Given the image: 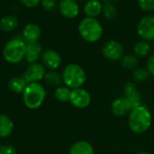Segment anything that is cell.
I'll return each mask as SVG.
<instances>
[{
    "label": "cell",
    "mask_w": 154,
    "mask_h": 154,
    "mask_svg": "<svg viewBox=\"0 0 154 154\" xmlns=\"http://www.w3.org/2000/svg\"><path fill=\"white\" fill-rule=\"evenodd\" d=\"M152 122V116L149 110L145 105H139L133 107L129 114L128 123L129 127L136 134H142L146 132Z\"/></svg>",
    "instance_id": "obj_1"
},
{
    "label": "cell",
    "mask_w": 154,
    "mask_h": 154,
    "mask_svg": "<svg viewBox=\"0 0 154 154\" xmlns=\"http://www.w3.org/2000/svg\"><path fill=\"white\" fill-rule=\"evenodd\" d=\"M62 78L63 84L67 87L73 90L82 88L86 81V73L83 67H81L79 64L70 63L63 69Z\"/></svg>",
    "instance_id": "obj_2"
},
{
    "label": "cell",
    "mask_w": 154,
    "mask_h": 154,
    "mask_svg": "<svg viewBox=\"0 0 154 154\" xmlns=\"http://www.w3.org/2000/svg\"><path fill=\"white\" fill-rule=\"evenodd\" d=\"M45 95L46 93L42 85L39 83H31L27 85L23 93V101L27 108L35 110L43 104Z\"/></svg>",
    "instance_id": "obj_3"
},
{
    "label": "cell",
    "mask_w": 154,
    "mask_h": 154,
    "mask_svg": "<svg viewBox=\"0 0 154 154\" xmlns=\"http://www.w3.org/2000/svg\"><path fill=\"white\" fill-rule=\"evenodd\" d=\"M26 42L19 37L9 40L3 49V56L5 60L10 63H17L26 57Z\"/></svg>",
    "instance_id": "obj_4"
},
{
    "label": "cell",
    "mask_w": 154,
    "mask_h": 154,
    "mask_svg": "<svg viewBox=\"0 0 154 154\" xmlns=\"http://www.w3.org/2000/svg\"><path fill=\"white\" fill-rule=\"evenodd\" d=\"M79 33L84 40L89 43H95L103 35L101 24L94 17H85L79 24Z\"/></svg>",
    "instance_id": "obj_5"
},
{
    "label": "cell",
    "mask_w": 154,
    "mask_h": 154,
    "mask_svg": "<svg viewBox=\"0 0 154 154\" xmlns=\"http://www.w3.org/2000/svg\"><path fill=\"white\" fill-rule=\"evenodd\" d=\"M91 94L84 88H77L72 90L70 103L77 109H85L91 103Z\"/></svg>",
    "instance_id": "obj_6"
},
{
    "label": "cell",
    "mask_w": 154,
    "mask_h": 154,
    "mask_svg": "<svg viewBox=\"0 0 154 154\" xmlns=\"http://www.w3.org/2000/svg\"><path fill=\"white\" fill-rule=\"evenodd\" d=\"M137 32L144 41L154 40V17H143L138 24Z\"/></svg>",
    "instance_id": "obj_7"
},
{
    "label": "cell",
    "mask_w": 154,
    "mask_h": 154,
    "mask_svg": "<svg viewBox=\"0 0 154 154\" xmlns=\"http://www.w3.org/2000/svg\"><path fill=\"white\" fill-rule=\"evenodd\" d=\"M123 46L115 40H111L104 44L102 49L103 56L110 61H118L123 57Z\"/></svg>",
    "instance_id": "obj_8"
},
{
    "label": "cell",
    "mask_w": 154,
    "mask_h": 154,
    "mask_svg": "<svg viewBox=\"0 0 154 154\" xmlns=\"http://www.w3.org/2000/svg\"><path fill=\"white\" fill-rule=\"evenodd\" d=\"M45 76V69L42 63H31L25 72L24 77L28 84L38 83Z\"/></svg>",
    "instance_id": "obj_9"
},
{
    "label": "cell",
    "mask_w": 154,
    "mask_h": 154,
    "mask_svg": "<svg viewBox=\"0 0 154 154\" xmlns=\"http://www.w3.org/2000/svg\"><path fill=\"white\" fill-rule=\"evenodd\" d=\"M133 106L126 97H119L115 99L111 106L112 112L115 116L122 117L130 114Z\"/></svg>",
    "instance_id": "obj_10"
},
{
    "label": "cell",
    "mask_w": 154,
    "mask_h": 154,
    "mask_svg": "<svg viewBox=\"0 0 154 154\" xmlns=\"http://www.w3.org/2000/svg\"><path fill=\"white\" fill-rule=\"evenodd\" d=\"M61 14L69 19L76 17L79 14V7L74 0H62L59 5Z\"/></svg>",
    "instance_id": "obj_11"
},
{
    "label": "cell",
    "mask_w": 154,
    "mask_h": 154,
    "mask_svg": "<svg viewBox=\"0 0 154 154\" xmlns=\"http://www.w3.org/2000/svg\"><path fill=\"white\" fill-rule=\"evenodd\" d=\"M42 61L43 63L51 70L57 69L62 63L61 55L54 50L48 49L45 51L42 54Z\"/></svg>",
    "instance_id": "obj_12"
},
{
    "label": "cell",
    "mask_w": 154,
    "mask_h": 154,
    "mask_svg": "<svg viewBox=\"0 0 154 154\" xmlns=\"http://www.w3.org/2000/svg\"><path fill=\"white\" fill-rule=\"evenodd\" d=\"M125 97L131 102L133 107L139 106L141 104V95L136 86L132 82H128L123 88Z\"/></svg>",
    "instance_id": "obj_13"
},
{
    "label": "cell",
    "mask_w": 154,
    "mask_h": 154,
    "mask_svg": "<svg viewBox=\"0 0 154 154\" xmlns=\"http://www.w3.org/2000/svg\"><path fill=\"white\" fill-rule=\"evenodd\" d=\"M41 36V29L36 24H28L23 31V40L27 44L36 43Z\"/></svg>",
    "instance_id": "obj_14"
},
{
    "label": "cell",
    "mask_w": 154,
    "mask_h": 154,
    "mask_svg": "<svg viewBox=\"0 0 154 154\" xmlns=\"http://www.w3.org/2000/svg\"><path fill=\"white\" fill-rule=\"evenodd\" d=\"M69 154H94V149L88 141L80 140L71 146Z\"/></svg>",
    "instance_id": "obj_15"
},
{
    "label": "cell",
    "mask_w": 154,
    "mask_h": 154,
    "mask_svg": "<svg viewBox=\"0 0 154 154\" xmlns=\"http://www.w3.org/2000/svg\"><path fill=\"white\" fill-rule=\"evenodd\" d=\"M42 46L39 43H31L26 45V59L30 63H35L41 55Z\"/></svg>",
    "instance_id": "obj_16"
},
{
    "label": "cell",
    "mask_w": 154,
    "mask_h": 154,
    "mask_svg": "<svg viewBox=\"0 0 154 154\" xmlns=\"http://www.w3.org/2000/svg\"><path fill=\"white\" fill-rule=\"evenodd\" d=\"M14 130V122L11 118L6 114H0V137H8Z\"/></svg>",
    "instance_id": "obj_17"
},
{
    "label": "cell",
    "mask_w": 154,
    "mask_h": 154,
    "mask_svg": "<svg viewBox=\"0 0 154 154\" xmlns=\"http://www.w3.org/2000/svg\"><path fill=\"white\" fill-rule=\"evenodd\" d=\"M103 11V5L99 0H89L85 6V13L87 17H95Z\"/></svg>",
    "instance_id": "obj_18"
},
{
    "label": "cell",
    "mask_w": 154,
    "mask_h": 154,
    "mask_svg": "<svg viewBox=\"0 0 154 154\" xmlns=\"http://www.w3.org/2000/svg\"><path fill=\"white\" fill-rule=\"evenodd\" d=\"M28 83L24 76H17L10 79L8 83L9 89L16 94H23Z\"/></svg>",
    "instance_id": "obj_19"
},
{
    "label": "cell",
    "mask_w": 154,
    "mask_h": 154,
    "mask_svg": "<svg viewBox=\"0 0 154 154\" xmlns=\"http://www.w3.org/2000/svg\"><path fill=\"white\" fill-rule=\"evenodd\" d=\"M18 26V18L16 16H6L0 20V28L2 31L9 33L14 31Z\"/></svg>",
    "instance_id": "obj_20"
},
{
    "label": "cell",
    "mask_w": 154,
    "mask_h": 154,
    "mask_svg": "<svg viewBox=\"0 0 154 154\" xmlns=\"http://www.w3.org/2000/svg\"><path fill=\"white\" fill-rule=\"evenodd\" d=\"M45 81L48 85L54 86L57 88L63 83V78H62V75H60L58 72H56L54 71H51V72L45 73Z\"/></svg>",
    "instance_id": "obj_21"
},
{
    "label": "cell",
    "mask_w": 154,
    "mask_h": 154,
    "mask_svg": "<svg viewBox=\"0 0 154 154\" xmlns=\"http://www.w3.org/2000/svg\"><path fill=\"white\" fill-rule=\"evenodd\" d=\"M150 50V46L146 41H139L134 45L133 52L137 57H145Z\"/></svg>",
    "instance_id": "obj_22"
},
{
    "label": "cell",
    "mask_w": 154,
    "mask_h": 154,
    "mask_svg": "<svg viewBox=\"0 0 154 154\" xmlns=\"http://www.w3.org/2000/svg\"><path fill=\"white\" fill-rule=\"evenodd\" d=\"M71 93H72V90H70L69 87L59 86L54 91V97L56 98L57 101L62 102V103H66L68 101L70 102Z\"/></svg>",
    "instance_id": "obj_23"
},
{
    "label": "cell",
    "mask_w": 154,
    "mask_h": 154,
    "mask_svg": "<svg viewBox=\"0 0 154 154\" xmlns=\"http://www.w3.org/2000/svg\"><path fill=\"white\" fill-rule=\"evenodd\" d=\"M122 65L129 70H135L139 65V59L136 55L127 54L122 59Z\"/></svg>",
    "instance_id": "obj_24"
},
{
    "label": "cell",
    "mask_w": 154,
    "mask_h": 154,
    "mask_svg": "<svg viewBox=\"0 0 154 154\" xmlns=\"http://www.w3.org/2000/svg\"><path fill=\"white\" fill-rule=\"evenodd\" d=\"M149 75V73L147 71V69L140 68V67H138L137 69H135L133 71V73H132L133 80L136 81V82H138V83H143V82H145L148 79Z\"/></svg>",
    "instance_id": "obj_25"
},
{
    "label": "cell",
    "mask_w": 154,
    "mask_h": 154,
    "mask_svg": "<svg viewBox=\"0 0 154 154\" xmlns=\"http://www.w3.org/2000/svg\"><path fill=\"white\" fill-rule=\"evenodd\" d=\"M103 13L107 19L112 20L117 16V9L113 4L106 2L105 5L103 6Z\"/></svg>",
    "instance_id": "obj_26"
},
{
    "label": "cell",
    "mask_w": 154,
    "mask_h": 154,
    "mask_svg": "<svg viewBox=\"0 0 154 154\" xmlns=\"http://www.w3.org/2000/svg\"><path fill=\"white\" fill-rule=\"evenodd\" d=\"M138 5L144 11H151L154 9V0H138Z\"/></svg>",
    "instance_id": "obj_27"
},
{
    "label": "cell",
    "mask_w": 154,
    "mask_h": 154,
    "mask_svg": "<svg viewBox=\"0 0 154 154\" xmlns=\"http://www.w3.org/2000/svg\"><path fill=\"white\" fill-rule=\"evenodd\" d=\"M42 6L45 10L53 12L56 8V1L55 0H42Z\"/></svg>",
    "instance_id": "obj_28"
},
{
    "label": "cell",
    "mask_w": 154,
    "mask_h": 154,
    "mask_svg": "<svg viewBox=\"0 0 154 154\" xmlns=\"http://www.w3.org/2000/svg\"><path fill=\"white\" fill-rule=\"evenodd\" d=\"M0 154H17V151L11 145H0Z\"/></svg>",
    "instance_id": "obj_29"
},
{
    "label": "cell",
    "mask_w": 154,
    "mask_h": 154,
    "mask_svg": "<svg viewBox=\"0 0 154 154\" xmlns=\"http://www.w3.org/2000/svg\"><path fill=\"white\" fill-rule=\"evenodd\" d=\"M146 68H147V71L149 72V73L154 76V54H152L148 59L147 63H146Z\"/></svg>",
    "instance_id": "obj_30"
},
{
    "label": "cell",
    "mask_w": 154,
    "mask_h": 154,
    "mask_svg": "<svg viewBox=\"0 0 154 154\" xmlns=\"http://www.w3.org/2000/svg\"><path fill=\"white\" fill-rule=\"evenodd\" d=\"M20 1L24 6L27 8H35L40 3L41 0H20Z\"/></svg>",
    "instance_id": "obj_31"
},
{
    "label": "cell",
    "mask_w": 154,
    "mask_h": 154,
    "mask_svg": "<svg viewBox=\"0 0 154 154\" xmlns=\"http://www.w3.org/2000/svg\"><path fill=\"white\" fill-rule=\"evenodd\" d=\"M136 154H149L148 152H145V151H140V152H138Z\"/></svg>",
    "instance_id": "obj_32"
}]
</instances>
